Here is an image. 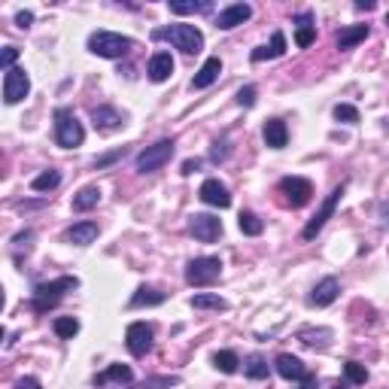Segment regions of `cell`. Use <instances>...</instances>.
<instances>
[{
    "mask_svg": "<svg viewBox=\"0 0 389 389\" xmlns=\"http://www.w3.org/2000/svg\"><path fill=\"white\" fill-rule=\"evenodd\" d=\"M79 286L76 277H58V280H52V283H37L33 286V295H31V311H37V313H46L49 307H55L67 292H73Z\"/></svg>",
    "mask_w": 389,
    "mask_h": 389,
    "instance_id": "cell-1",
    "label": "cell"
},
{
    "mask_svg": "<svg viewBox=\"0 0 389 389\" xmlns=\"http://www.w3.org/2000/svg\"><path fill=\"white\" fill-rule=\"evenodd\" d=\"M155 40H167L174 49L186 52V55H198L204 49V33L194 28V25H170L162 31H152Z\"/></svg>",
    "mask_w": 389,
    "mask_h": 389,
    "instance_id": "cell-2",
    "label": "cell"
},
{
    "mask_svg": "<svg viewBox=\"0 0 389 389\" xmlns=\"http://www.w3.org/2000/svg\"><path fill=\"white\" fill-rule=\"evenodd\" d=\"M88 49L100 55V58H122V55H128L134 49V40L113 31H95L88 37Z\"/></svg>",
    "mask_w": 389,
    "mask_h": 389,
    "instance_id": "cell-3",
    "label": "cell"
},
{
    "mask_svg": "<svg viewBox=\"0 0 389 389\" xmlns=\"http://www.w3.org/2000/svg\"><path fill=\"white\" fill-rule=\"evenodd\" d=\"M85 140L83 122H79L71 110H58L55 113V143L64 146V150H73Z\"/></svg>",
    "mask_w": 389,
    "mask_h": 389,
    "instance_id": "cell-4",
    "label": "cell"
},
{
    "mask_svg": "<svg viewBox=\"0 0 389 389\" xmlns=\"http://www.w3.org/2000/svg\"><path fill=\"white\" fill-rule=\"evenodd\" d=\"M222 277V261L219 256H201L186 265V283L189 286H210Z\"/></svg>",
    "mask_w": 389,
    "mask_h": 389,
    "instance_id": "cell-5",
    "label": "cell"
},
{
    "mask_svg": "<svg viewBox=\"0 0 389 389\" xmlns=\"http://www.w3.org/2000/svg\"><path fill=\"white\" fill-rule=\"evenodd\" d=\"M174 150H177L174 140H158L152 146H146V150L137 155V170H140V174H152V170L165 167L170 158H174Z\"/></svg>",
    "mask_w": 389,
    "mask_h": 389,
    "instance_id": "cell-6",
    "label": "cell"
},
{
    "mask_svg": "<svg viewBox=\"0 0 389 389\" xmlns=\"http://www.w3.org/2000/svg\"><path fill=\"white\" fill-rule=\"evenodd\" d=\"M341 194H344V186H335V189H331V194H326L323 207H319V210L313 213V219L304 225V232H301V237H304V240H313V237H316V234L326 228V222H328L331 216H335V210H338Z\"/></svg>",
    "mask_w": 389,
    "mask_h": 389,
    "instance_id": "cell-7",
    "label": "cell"
},
{
    "mask_svg": "<svg viewBox=\"0 0 389 389\" xmlns=\"http://www.w3.org/2000/svg\"><path fill=\"white\" fill-rule=\"evenodd\" d=\"M280 194L286 198L289 207H304V204L313 198V186H311V180H304V177H283Z\"/></svg>",
    "mask_w": 389,
    "mask_h": 389,
    "instance_id": "cell-8",
    "label": "cell"
},
{
    "mask_svg": "<svg viewBox=\"0 0 389 389\" xmlns=\"http://www.w3.org/2000/svg\"><path fill=\"white\" fill-rule=\"evenodd\" d=\"M28 91H31V79L21 67L6 71V76H4V100L6 104H19V100H25Z\"/></svg>",
    "mask_w": 389,
    "mask_h": 389,
    "instance_id": "cell-9",
    "label": "cell"
},
{
    "mask_svg": "<svg viewBox=\"0 0 389 389\" xmlns=\"http://www.w3.org/2000/svg\"><path fill=\"white\" fill-rule=\"evenodd\" d=\"M125 344H128L131 356H146L152 350V326L146 323H131L125 331Z\"/></svg>",
    "mask_w": 389,
    "mask_h": 389,
    "instance_id": "cell-10",
    "label": "cell"
},
{
    "mask_svg": "<svg viewBox=\"0 0 389 389\" xmlns=\"http://www.w3.org/2000/svg\"><path fill=\"white\" fill-rule=\"evenodd\" d=\"M189 228L201 244H213V240L222 234V219H216V216H210V213H194L189 219Z\"/></svg>",
    "mask_w": 389,
    "mask_h": 389,
    "instance_id": "cell-11",
    "label": "cell"
},
{
    "mask_svg": "<svg viewBox=\"0 0 389 389\" xmlns=\"http://www.w3.org/2000/svg\"><path fill=\"white\" fill-rule=\"evenodd\" d=\"M253 19V6L249 4H232V6H225L219 16H216V28L219 31H232L237 25H244V21Z\"/></svg>",
    "mask_w": 389,
    "mask_h": 389,
    "instance_id": "cell-12",
    "label": "cell"
},
{
    "mask_svg": "<svg viewBox=\"0 0 389 389\" xmlns=\"http://www.w3.org/2000/svg\"><path fill=\"white\" fill-rule=\"evenodd\" d=\"M198 194H201L204 204H210V207H219V210L232 207V194H228V189L222 186L219 180H204Z\"/></svg>",
    "mask_w": 389,
    "mask_h": 389,
    "instance_id": "cell-13",
    "label": "cell"
},
{
    "mask_svg": "<svg viewBox=\"0 0 389 389\" xmlns=\"http://www.w3.org/2000/svg\"><path fill=\"white\" fill-rule=\"evenodd\" d=\"M274 368H277V374L286 377V380H304L307 377L304 362L299 356H292V353H280L277 362H274Z\"/></svg>",
    "mask_w": 389,
    "mask_h": 389,
    "instance_id": "cell-14",
    "label": "cell"
},
{
    "mask_svg": "<svg viewBox=\"0 0 389 389\" xmlns=\"http://www.w3.org/2000/svg\"><path fill=\"white\" fill-rule=\"evenodd\" d=\"M338 292H341V283L335 280V277H326V280H319L316 286H313V292H311V301L313 307H328L331 301L338 299Z\"/></svg>",
    "mask_w": 389,
    "mask_h": 389,
    "instance_id": "cell-15",
    "label": "cell"
},
{
    "mask_svg": "<svg viewBox=\"0 0 389 389\" xmlns=\"http://www.w3.org/2000/svg\"><path fill=\"white\" fill-rule=\"evenodd\" d=\"M146 73H150L152 83H165L174 73V58H170V52H155L150 64H146Z\"/></svg>",
    "mask_w": 389,
    "mask_h": 389,
    "instance_id": "cell-16",
    "label": "cell"
},
{
    "mask_svg": "<svg viewBox=\"0 0 389 389\" xmlns=\"http://www.w3.org/2000/svg\"><path fill=\"white\" fill-rule=\"evenodd\" d=\"M261 137H265V143L271 146V150H283V146L289 143V131H286L283 119H268L265 128H261Z\"/></svg>",
    "mask_w": 389,
    "mask_h": 389,
    "instance_id": "cell-17",
    "label": "cell"
},
{
    "mask_svg": "<svg viewBox=\"0 0 389 389\" xmlns=\"http://www.w3.org/2000/svg\"><path fill=\"white\" fill-rule=\"evenodd\" d=\"M98 222H76L73 228H67V244H76V247H88V244H95V237H98Z\"/></svg>",
    "mask_w": 389,
    "mask_h": 389,
    "instance_id": "cell-18",
    "label": "cell"
},
{
    "mask_svg": "<svg viewBox=\"0 0 389 389\" xmlns=\"http://www.w3.org/2000/svg\"><path fill=\"white\" fill-rule=\"evenodd\" d=\"M313 40H316L313 16L311 13H299V16H295V43H299V49H307Z\"/></svg>",
    "mask_w": 389,
    "mask_h": 389,
    "instance_id": "cell-19",
    "label": "cell"
},
{
    "mask_svg": "<svg viewBox=\"0 0 389 389\" xmlns=\"http://www.w3.org/2000/svg\"><path fill=\"white\" fill-rule=\"evenodd\" d=\"M219 73H222V61L219 58H207L201 64V71L194 73V79H192V88H210L216 79H219Z\"/></svg>",
    "mask_w": 389,
    "mask_h": 389,
    "instance_id": "cell-20",
    "label": "cell"
},
{
    "mask_svg": "<svg viewBox=\"0 0 389 389\" xmlns=\"http://www.w3.org/2000/svg\"><path fill=\"white\" fill-rule=\"evenodd\" d=\"M91 122H95V128H100V131H116L125 122V116L116 107H98V110H91Z\"/></svg>",
    "mask_w": 389,
    "mask_h": 389,
    "instance_id": "cell-21",
    "label": "cell"
},
{
    "mask_svg": "<svg viewBox=\"0 0 389 389\" xmlns=\"http://www.w3.org/2000/svg\"><path fill=\"white\" fill-rule=\"evenodd\" d=\"M283 52H286V37H283V31H274L271 43H268V46H259V49H253V55H249V58L259 64V61H268V58H280Z\"/></svg>",
    "mask_w": 389,
    "mask_h": 389,
    "instance_id": "cell-22",
    "label": "cell"
},
{
    "mask_svg": "<svg viewBox=\"0 0 389 389\" xmlns=\"http://www.w3.org/2000/svg\"><path fill=\"white\" fill-rule=\"evenodd\" d=\"M134 380V371L128 368V365H110L107 371L95 374V386H107V383H131Z\"/></svg>",
    "mask_w": 389,
    "mask_h": 389,
    "instance_id": "cell-23",
    "label": "cell"
},
{
    "mask_svg": "<svg viewBox=\"0 0 389 389\" xmlns=\"http://www.w3.org/2000/svg\"><path fill=\"white\" fill-rule=\"evenodd\" d=\"M165 301H167V292L155 289V286H140V289L131 295V307H155Z\"/></svg>",
    "mask_w": 389,
    "mask_h": 389,
    "instance_id": "cell-24",
    "label": "cell"
},
{
    "mask_svg": "<svg viewBox=\"0 0 389 389\" xmlns=\"http://www.w3.org/2000/svg\"><path fill=\"white\" fill-rule=\"evenodd\" d=\"M365 37H368V25H353V28H341L335 43H338V49H353V46L362 43Z\"/></svg>",
    "mask_w": 389,
    "mask_h": 389,
    "instance_id": "cell-25",
    "label": "cell"
},
{
    "mask_svg": "<svg viewBox=\"0 0 389 389\" xmlns=\"http://www.w3.org/2000/svg\"><path fill=\"white\" fill-rule=\"evenodd\" d=\"M98 204H100V189H98V186H85V189L76 192L73 210H76V213H85V210H91V207H98Z\"/></svg>",
    "mask_w": 389,
    "mask_h": 389,
    "instance_id": "cell-26",
    "label": "cell"
},
{
    "mask_svg": "<svg viewBox=\"0 0 389 389\" xmlns=\"http://www.w3.org/2000/svg\"><path fill=\"white\" fill-rule=\"evenodd\" d=\"M192 307L194 311H225V299L219 295H210V292H201V295H192Z\"/></svg>",
    "mask_w": 389,
    "mask_h": 389,
    "instance_id": "cell-27",
    "label": "cell"
},
{
    "mask_svg": "<svg viewBox=\"0 0 389 389\" xmlns=\"http://www.w3.org/2000/svg\"><path fill=\"white\" fill-rule=\"evenodd\" d=\"M213 365L219 368L222 374H234L240 368V359H237V353L234 350H219V353H213Z\"/></svg>",
    "mask_w": 389,
    "mask_h": 389,
    "instance_id": "cell-28",
    "label": "cell"
},
{
    "mask_svg": "<svg viewBox=\"0 0 389 389\" xmlns=\"http://www.w3.org/2000/svg\"><path fill=\"white\" fill-rule=\"evenodd\" d=\"M52 328H55V335H58V338L71 341V338L79 335V319H76V316H58V319L52 323Z\"/></svg>",
    "mask_w": 389,
    "mask_h": 389,
    "instance_id": "cell-29",
    "label": "cell"
},
{
    "mask_svg": "<svg viewBox=\"0 0 389 389\" xmlns=\"http://www.w3.org/2000/svg\"><path fill=\"white\" fill-rule=\"evenodd\" d=\"M244 371H247L249 380H265V377H268V362H265V356H259V353H253V356L247 359Z\"/></svg>",
    "mask_w": 389,
    "mask_h": 389,
    "instance_id": "cell-30",
    "label": "cell"
},
{
    "mask_svg": "<svg viewBox=\"0 0 389 389\" xmlns=\"http://www.w3.org/2000/svg\"><path fill=\"white\" fill-rule=\"evenodd\" d=\"M58 182H61L58 170H46V174H40V177L31 180V189H33V192H52V189H58Z\"/></svg>",
    "mask_w": 389,
    "mask_h": 389,
    "instance_id": "cell-31",
    "label": "cell"
},
{
    "mask_svg": "<svg viewBox=\"0 0 389 389\" xmlns=\"http://www.w3.org/2000/svg\"><path fill=\"white\" fill-rule=\"evenodd\" d=\"M237 225H240V232L249 234V237L261 234V228H265V225H261V219H259V216H256L253 210H244V213H240V216H237Z\"/></svg>",
    "mask_w": 389,
    "mask_h": 389,
    "instance_id": "cell-32",
    "label": "cell"
},
{
    "mask_svg": "<svg viewBox=\"0 0 389 389\" xmlns=\"http://www.w3.org/2000/svg\"><path fill=\"white\" fill-rule=\"evenodd\" d=\"M299 338H301V344H307V347H326V344H328V338H331V331H328V328H319V331L304 328Z\"/></svg>",
    "mask_w": 389,
    "mask_h": 389,
    "instance_id": "cell-33",
    "label": "cell"
},
{
    "mask_svg": "<svg viewBox=\"0 0 389 389\" xmlns=\"http://www.w3.org/2000/svg\"><path fill=\"white\" fill-rule=\"evenodd\" d=\"M344 374H347V380L356 383V386H362L365 380H368V368H365L362 362H356V359H350V362L344 365Z\"/></svg>",
    "mask_w": 389,
    "mask_h": 389,
    "instance_id": "cell-34",
    "label": "cell"
},
{
    "mask_svg": "<svg viewBox=\"0 0 389 389\" xmlns=\"http://www.w3.org/2000/svg\"><path fill=\"white\" fill-rule=\"evenodd\" d=\"M204 9H210V4H207V0H204V4H194V0H189V4H180V0H174V4H170V13H177V16L204 13Z\"/></svg>",
    "mask_w": 389,
    "mask_h": 389,
    "instance_id": "cell-35",
    "label": "cell"
},
{
    "mask_svg": "<svg viewBox=\"0 0 389 389\" xmlns=\"http://www.w3.org/2000/svg\"><path fill=\"white\" fill-rule=\"evenodd\" d=\"M177 383H180V377H150V380L137 383L134 389H170V386H177Z\"/></svg>",
    "mask_w": 389,
    "mask_h": 389,
    "instance_id": "cell-36",
    "label": "cell"
},
{
    "mask_svg": "<svg viewBox=\"0 0 389 389\" xmlns=\"http://www.w3.org/2000/svg\"><path fill=\"white\" fill-rule=\"evenodd\" d=\"M335 119L338 122H347V125H356L359 122V110L350 107V104H338L335 107Z\"/></svg>",
    "mask_w": 389,
    "mask_h": 389,
    "instance_id": "cell-37",
    "label": "cell"
},
{
    "mask_svg": "<svg viewBox=\"0 0 389 389\" xmlns=\"http://www.w3.org/2000/svg\"><path fill=\"white\" fill-rule=\"evenodd\" d=\"M237 104L240 107H253L256 104V85H244L237 91Z\"/></svg>",
    "mask_w": 389,
    "mask_h": 389,
    "instance_id": "cell-38",
    "label": "cell"
},
{
    "mask_svg": "<svg viewBox=\"0 0 389 389\" xmlns=\"http://www.w3.org/2000/svg\"><path fill=\"white\" fill-rule=\"evenodd\" d=\"M16 58H19V49H16V46H6L4 55H0V67H4V71H13Z\"/></svg>",
    "mask_w": 389,
    "mask_h": 389,
    "instance_id": "cell-39",
    "label": "cell"
},
{
    "mask_svg": "<svg viewBox=\"0 0 389 389\" xmlns=\"http://www.w3.org/2000/svg\"><path fill=\"white\" fill-rule=\"evenodd\" d=\"M225 146H228V140H216V143H213V150H210V158H213V162H225V155H228Z\"/></svg>",
    "mask_w": 389,
    "mask_h": 389,
    "instance_id": "cell-40",
    "label": "cell"
},
{
    "mask_svg": "<svg viewBox=\"0 0 389 389\" xmlns=\"http://www.w3.org/2000/svg\"><path fill=\"white\" fill-rule=\"evenodd\" d=\"M13 389H43V386H40L37 377H21V380H19Z\"/></svg>",
    "mask_w": 389,
    "mask_h": 389,
    "instance_id": "cell-41",
    "label": "cell"
},
{
    "mask_svg": "<svg viewBox=\"0 0 389 389\" xmlns=\"http://www.w3.org/2000/svg\"><path fill=\"white\" fill-rule=\"evenodd\" d=\"M31 21H33V13H31V9H21V13L16 16V25H19V28H31Z\"/></svg>",
    "mask_w": 389,
    "mask_h": 389,
    "instance_id": "cell-42",
    "label": "cell"
},
{
    "mask_svg": "<svg viewBox=\"0 0 389 389\" xmlns=\"http://www.w3.org/2000/svg\"><path fill=\"white\" fill-rule=\"evenodd\" d=\"M122 152H125V150H122ZM122 152H113V155H104V158H95V167H104V165H110V162H116Z\"/></svg>",
    "mask_w": 389,
    "mask_h": 389,
    "instance_id": "cell-43",
    "label": "cell"
},
{
    "mask_svg": "<svg viewBox=\"0 0 389 389\" xmlns=\"http://www.w3.org/2000/svg\"><path fill=\"white\" fill-rule=\"evenodd\" d=\"M198 167H201V162H198V158H189V162L182 165V174H194V170H198Z\"/></svg>",
    "mask_w": 389,
    "mask_h": 389,
    "instance_id": "cell-44",
    "label": "cell"
},
{
    "mask_svg": "<svg viewBox=\"0 0 389 389\" xmlns=\"http://www.w3.org/2000/svg\"><path fill=\"white\" fill-rule=\"evenodd\" d=\"M316 386H319V383H316V377H313V374H307L304 380H301V389H316Z\"/></svg>",
    "mask_w": 389,
    "mask_h": 389,
    "instance_id": "cell-45",
    "label": "cell"
},
{
    "mask_svg": "<svg viewBox=\"0 0 389 389\" xmlns=\"http://www.w3.org/2000/svg\"><path fill=\"white\" fill-rule=\"evenodd\" d=\"M356 9H374V0H359Z\"/></svg>",
    "mask_w": 389,
    "mask_h": 389,
    "instance_id": "cell-46",
    "label": "cell"
},
{
    "mask_svg": "<svg viewBox=\"0 0 389 389\" xmlns=\"http://www.w3.org/2000/svg\"><path fill=\"white\" fill-rule=\"evenodd\" d=\"M335 389H347V383H335Z\"/></svg>",
    "mask_w": 389,
    "mask_h": 389,
    "instance_id": "cell-47",
    "label": "cell"
},
{
    "mask_svg": "<svg viewBox=\"0 0 389 389\" xmlns=\"http://www.w3.org/2000/svg\"><path fill=\"white\" fill-rule=\"evenodd\" d=\"M386 25H389V13H386Z\"/></svg>",
    "mask_w": 389,
    "mask_h": 389,
    "instance_id": "cell-48",
    "label": "cell"
}]
</instances>
